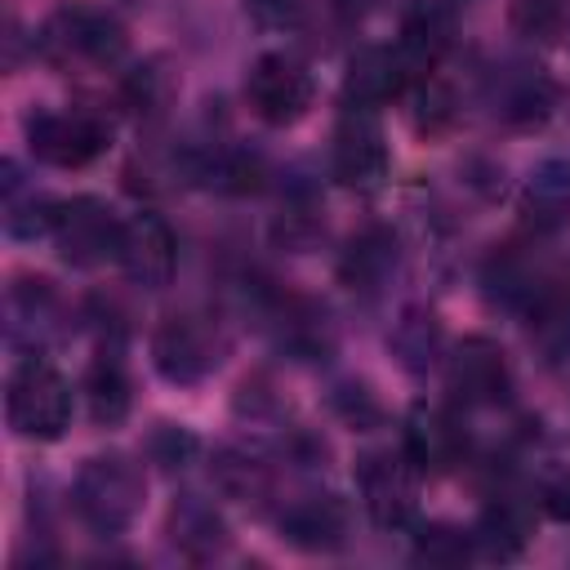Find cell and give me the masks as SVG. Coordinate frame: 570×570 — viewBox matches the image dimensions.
I'll return each mask as SVG.
<instances>
[{
    "instance_id": "9",
    "label": "cell",
    "mask_w": 570,
    "mask_h": 570,
    "mask_svg": "<svg viewBox=\"0 0 570 570\" xmlns=\"http://www.w3.org/2000/svg\"><path fill=\"white\" fill-rule=\"evenodd\" d=\"M120 227H125V218H116L111 205H102L98 196H76V200H58L49 240L58 245V254L71 267H98V263L116 258Z\"/></svg>"
},
{
    "instance_id": "18",
    "label": "cell",
    "mask_w": 570,
    "mask_h": 570,
    "mask_svg": "<svg viewBox=\"0 0 570 570\" xmlns=\"http://www.w3.org/2000/svg\"><path fill=\"white\" fill-rule=\"evenodd\" d=\"M494 111L512 125H534L552 111V80L530 67V62H508L503 71H494Z\"/></svg>"
},
{
    "instance_id": "30",
    "label": "cell",
    "mask_w": 570,
    "mask_h": 570,
    "mask_svg": "<svg viewBox=\"0 0 570 570\" xmlns=\"http://www.w3.org/2000/svg\"><path fill=\"white\" fill-rule=\"evenodd\" d=\"M539 503H543V512H548L552 521H570V468H566V472H552V476L543 481Z\"/></svg>"
},
{
    "instance_id": "20",
    "label": "cell",
    "mask_w": 570,
    "mask_h": 570,
    "mask_svg": "<svg viewBox=\"0 0 570 570\" xmlns=\"http://www.w3.org/2000/svg\"><path fill=\"white\" fill-rule=\"evenodd\" d=\"M169 543L191 561H209V557L223 552L227 525H223L214 503H205L200 494H183L169 512Z\"/></svg>"
},
{
    "instance_id": "3",
    "label": "cell",
    "mask_w": 570,
    "mask_h": 570,
    "mask_svg": "<svg viewBox=\"0 0 570 570\" xmlns=\"http://www.w3.org/2000/svg\"><path fill=\"white\" fill-rule=\"evenodd\" d=\"M129 36L116 9L98 0H67L49 13L40 27V49L53 62H85V67H111L125 53Z\"/></svg>"
},
{
    "instance_id": "11",
    "label": "cell",
    "mask_w": 570,
    "mask_h": 570,
    "mask_svg": "<svg viewBox=\"0 0 570 570\" xmlns=\"http://www.w3.org/2000/svg\"><path fill=\"white\" fill-rule=\"evenodd\" d=\"M116 263L125 267V276L142 289H165L174 281V267H178V240L169 232V223L151 209L125 218L120 227V249H116Z\"/></svg>"
},
{
    "instance_id": "10",
    "label": "cell",
    "mask_w": 570,
    "mask_h": 570,
    "mask_svg": "<svg viewBox=\"0 0 570 570\" xmlns=\"http://www.w3.org/2000/svg\"><path fill=\"white\" fill-rule=\"evenodd\" d=\"M445 387L468 410L499 405L512 392V365H508V356H503V347L494 338L472 334V338L450 347V356H445Z\"/></svg>"
},
{
    "instance_id": "7",
    "label": "cell",
    "mask_w": 570,
    "mask_h": 570,
    "mask_svg": "<svg viewBox=\"0 0 570 570\" xmlns=\"http://www.w3.org/2000/svg\"><path fill=\"white\" fill-rule=\"evenodd\" d=\"M27 147L40 165L85 169L111 147V125L94 111H36L27 116Z\"/></svg>"
},
{
    "instance_id": "8",
    "label": "cell",
    "mask_w": 570,
    "mask_h": 570,
    "mask_svg": "<svg viewBox=\"0 0 570 570\" xmlns=\"http://www.w3.org/2000/svg\"><path fill=\"white\" fill-rule=\"evenodd\" d=\"M387 165H392V156H387V134L379 125V111L343 102V116H338L334 138H330L334 178L352 191H374L387 178Z\"/></svg>"
},
{
    "instance_id": "5",
    "label": "cell",
    "mask_w": 570,
    "mask_h": 570,
    "mask_svg": "<svg viewBox=\"0 0 570 570\" xmlns=\"http://www.w3.org/2000/svg\"><path fill=\"white\" fill-rule=\"evenodd\" d=\"M419 463L401 450H374L361 459L356 481H361V503L374 525L383 530H405L419 517Z\"/></svg>"
},
{
    "instance_id": "26",
    "label": "cell",
    "mask_w": 570,
    "mask_h": 570,
    "mask_svg": "<svg viewBox=\"0 0 570 570\" xmlns=\"http://www.w3.org/2000/svg\"><path fill=\"white\" fill-rule=\"evenodd\" d=\"M508 22L517 36L525 40H557L566 27V0H512L508 4Z\"/></svg>"
},
{
    "instance_id": "24",
    "label": "cell",
    "mask_w": 570,
    "mask_h": 570,
    "mask_svg": "<svg viewBox=\"0 0 570 570\" xmlns=\"http://www.w3.org/2000/svg\"><path fill=\"white\" fill-rule=\"evenodd\" d=\"M530 316V338L548 361H570V285L548 281L534 303L525 307Z\"/></svg>"
},
{
    "instance_id": "28",
    "label": "cell",
    "mask_w": 570,
    "mask_h": 570,
    "mask_svg": "<svg viewBox=\"0 0 570 570\" xmlns=\"http://www.w3.org/2000/svg\"><path fill=\"white\" fill-rule=\"evenodd\" d=\"M249 22L263 31H289L303 22V0H240Z\"/></svg>"
},
{
    "instance_id": "14",
    "label": "cell",
    "mask_w": 570,
    "mask_h": 570,
    "mask_svg": "<svg viewBox=\"0 0 570 570\" xmlns=\"http://www.w3.org/2000/svg\"><path fill=\"white\" fill-rule=\"evenodd\" d=\"M414 85L401 49H387V45H370L361 49L352 62H347V76H343V102L347 107H383L392 98H401L405 89Z\"/></svg>"
},
{
    "instance_id": "23",
    "label": "cell",
    "mask_w": 570,
    "mask_h": 570,
    "mask_svg": "<svg viewBox=\"0 0 570 570\" xmlns=\"http://www.w3.org/2000/svg\"><path fill=\"white\" fill-rule=\"evenodd\" d=\"M392 352L410 374H428L436 365V356H445V334L436 312L428 307H405L401 321L392 325Z\"/></svg>"
},
{
    "instance_id": "25",
    "label": "cell",
    "mask_w": 570,
    "mask_h": 570,
    "mask_svg": "<svg viewBox=\"0 0 570 570\" xmlns=\"http://www.w3.org/2000/svg\"><path fill=\"white\" fill-rule=\"evenodd\" d=\"M214 481H218L223 494H232L240 503H263L272 494V485H276L272 481V463L263 454L236 450V445H227V450L214 454Z\"/></svg>"
},
{
    "instance_id": "21",
    "label": "cell",
    "mask_w": 570,
    "mask_h": 570,
    "mask_svg": "<svg viewBox=\"0 0 570 570\" xmlns=\"http://www.w3.org/2000/svg\"><path fill=\"white\" fill-rule=\"evenodd\" d=\"M525 539H530V508L517 494H494L472 530L476 552L494 557V561H512L525 548Z\"/></svg>"
},
{
    "instance_id": "13",
    "label": "cell",
    "mask_w": 570,
    "mask_h": 570,
    "mask_svg": "<svg viewBox=\"0 0 570 570\" xmlns=\"http://www.w3.org/2000/svg\"><path fill=\"white\" fill-rule=\"evenodd\" d=\"M396 272H401V245L387 227H361L338 258V281L361 298H379Z\"/></svg>"
},
{
    "instance_id": "19",
    "label": "cell",
    "mask_w": 570,
    "mask_h": 570,
    "mask_svg": "<svg viewBox=\"0 0 570 570\" xmlns=\"http://www.w3.org/2000/svg\"><path fill=\"white\" fill-rule=\"evenodd\" d=\"M85 401H89V419L98 428H116L125 414H129V370H125V356H120V343H102L89 374H85Z\"/></svg>"
},
{
    "instance_id": "15",
    "label": "cell",
    "mask_w": 570,
    "mask_h": 570,
    "mask_svg": "<svg viewBox=\"0 0 570 570\" xmlns=\"http://www.w3.org/2000/svg\"><path fill=\"white\" fill-rule=\"evenodd\" d=\"M62 321V303L49 289V281H13L4 294V334L13 347H22L27 356H40V347L49 343V334Z\"/></svg>"
},
{
    "instance_id": "27",
    "label": "cell",
    "mask_w": 570,
    "mask_h": 570,
    "mask_svg": "<svg viewBox=\"0 0 570 570\" xmlns=\"http://www.w3.org/2000/svg\"><path fill=\"white\" fill-rule=\"evenodd\" d=\"M476 552L472 530H454V525H423L414 539V557L432 561V566H459Z\"/></svg>"
},
{
    "instance_id": "4",
    "label": "cell",
    "mask_w": 570,
    "mask_h": 570,
    "mask_svg": "<svg viewBox=\"0 0 570 570\" xmlns=\"http://www.w3.org/2000/svg\"><path fill=\"white\" fill-rule=\"evenodd\" d=\"M223 356H227V334L205 312H174L151 334V361H156L160 379H169L178 387L209 379L223 365Z\"/></svg>"
},
{
    "instance_id": "17",
    "label": "cell",
    "mask_w": 570,
    "mask_h": 570,
    "mask_svg": "<svg viewBox=\"0 0 570 570\" xmlns=\"http://www.w3.org/2000/svg\"><path fill=\"white\" fill-rule=\"evenodd\" d=\"M521 218L534 236H557L570 227V160H543L521 187Z\"/></svg>"
},
{
    "instance_id": "1",
    "label": "cell",
    "mask_w": 570,
    "mask_h": 570,
    "mask_svg": "<svg viewBox=\"0 0 570 570\" xmlns=\"http://www.w3.org/2000/svg\"><path fill=\"white\" fill-rule=\"evenodd\" d=\"M142 499H147L142 468L120 450L85 459L80 472H76V485H71V503H76L80 521L98 534L129 530L142 512Z\"/></svg>"
},
{
    "instance_id": "2",
    "label": "cell",
    "mask_w": 570,
    "mask_h": 570,
    "mask_svg": "<svg viewBox=\"0 0 570 570\" xmlns=\"http://www.w3.org/2000/svg\"><path fill=\"white\" fill-rule=\"evenodd\" d=\"M71 383L45 361L22 356L4 387V419L22 441H58L71 423Z\"/></svg>"
},
{
    "instance_id": "6",
    "label": "cell",
    "mask_w": 570,
    "mask_h": 570,
    "mask_svg": "<svg viewBox=\"0 0 570 570\" xmlns=\"http://www.w3.org/2000/svg\"><path fill=\"white\" fill-rule=\"evenodd\" d=\"M316 98V80L307 71V62H298L294 53H263L254 58L249 76H245V102L263 125H294L307 116Z\"/></svg>"
},
{
    "instance_id": "22",
    "label": "cell",
    "mask_w": 570,
    "mask_h": 570,
    "mask_svg": "<svg viewBox=\"0 0 570 570\" xmlns=\"http://www.w3.org/2000/svg\"><path fill=\"white\" fill-rule=\"evenodd\" d=\"M450 40H454V27H450V18H445L441 9H414V13L405 18V27H401L396 49H401L410 76L423 80V76L436 71V62L445 58Z\"/></svg>"
},
{
    "instance_id": "12",
    "label": "cell",
    "mask_w": 570,
    "mask_h": 570,
    "mask_svg": "<svg viewBox=\"0 0 570 570\" xmlns=\"http://www.w3.org/2000/svg\"><path fill=\"white\" fill-rule=\"evenodd\" d=\"M405 454L419 463V472H450L463 454H468V432L463 419L450 405L436 401H419L405 414V436H401Z\"/></svg>"
},
{
    "instance_id": "29",
    "label": "cell",
    "mask_w": 570,
    "mask_h": 570,
    "mask_svg": "<svg viewBox=\"0 0 570 570\" xmlns=\"http://www.w3.org/2000/svg\"><path fill=\"white\" fill-rule=\"evenodd\" d=\"M147 450H151L156 463H165V468H183V463L191 459V450H196V436L183 432V428H174V423H165V428L151 436Z\"/></svg>"
},
{
    "instance_id": "16",
    "label": "cell",
    "mask_w": 570,
    "mask_h": 570,
    "mask_svg": "<svg viewBox=\"0 0 570 570\" xmlns=\"http://www.w3.org/2000/svg\"><path fill=\"white\" fill-rule=\"evenodd\" d=\"M281 534L303 552H330L347 539V503L338 494H303L281 512Z\"/></svg>"
}]
</instances>
